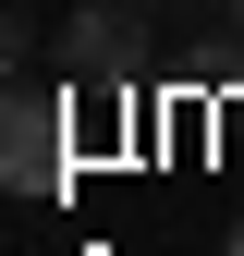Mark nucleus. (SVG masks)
<instances>
[{
    "instance_id": "nucleus-1",
    "label": "nucleus",
    "mask_w": 244,
    "mask_h": 256,
    "mask_svg": "<svg viewBox=\"0 0 244 256\" xmlns=\"http://www.w3.org/2000/svg\"><path fill=\"white\" fill-rule=\"evenodd\" d=\"M61 61H74V86H122V74H134V24H122V0H86V12L61 24Z\"/></svg>"
},
{
    "instance_id": "nucleus-3",
    "label": "nucleus",
    "mask_w": 244,
    "mask_h": 256,
    "mask_svg": "<svg viewBox=\"0 0 244 256\" xmlns=\"http://www.w3.org/2000/svg\"><path fill=\"white\" fill-rule=\"evenodd\" d=\"M232 24H244V0H232Z\"/></svg>"
},
{
    "instance_id": "nucleus-2",
    "label": "nucleus",
    "mask_w": 244,
    "mask_h": 256,
    "mask_svg": "<svg viewBox=\"0 0 244 256\" xmlns=\"http://www.w3.org/2000/svg\"><path fill=\"white\" fill-rule=\"evenodd\" d=\"M220 256H244V220H232V232H220Z\"/></svg>"
}]
</instances>
